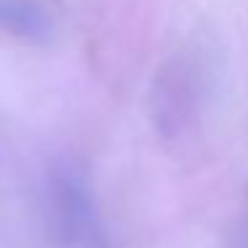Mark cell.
Here are the masks:
<instances>
[{
    "label": "cell",
    "instance_id": "1",
    "mask_svg": "<svg viewBox=\"0 0 248 248\" xmlns=\"http://www.w3.org/2000/svg\"><path fill=\"white\" fill-rule=\"evenodd\" d=\"M48 203L54 221L67 240H86L93 230V205L75 166L59 163L48 173Z\"/></svg>",
    "mask_w": 248,
    "mask_h": 248
},
{
    "label": "cell",
    "instance_id": "2",
    "mask_svg": "<svg viewBox=\"0 0 248 248\" xmlns=\"http://www.w3.org/2000/svg\"><path fill=\"white\" fill-rule=\"evenodd\" d=\"M0 32L46 46L56 35V19L43 0H0Z\"/></svg>",
    "mask_w": 248,
    "mask_h": 248
}]
</instances>
